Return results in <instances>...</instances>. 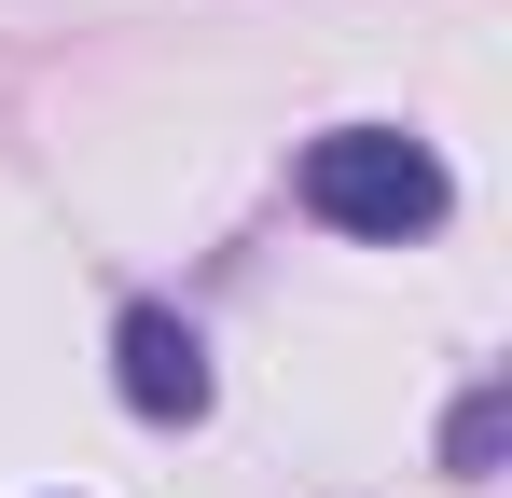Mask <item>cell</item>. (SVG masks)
<instances>
[{"mask_svg":"<svg viewBox=\"0 0 512 498\" xmlns=\"http://www.w3.org/2000/svg\"><path fill=\"white\" fill-rule=\"evenodd\" d=\"M291 194H305V222H333L360 249H416L457 208V166L429 153L416 125H319L305 166H291Z\"/></svg>","mask_w":512,"mask_h":498,"instance_id":"obj_1","label":"cell"},{"mask_svg":"<svg viewBox=\"0 0 512 498\" xmlns=\"http://www.w3.org/2000/svg\"><path fill=\"white\" fill-rule=\"evenodd\" d=\"M111 388H125V415H139V429H194V415H208V388H222V374H208V332L180 319V305H153V291H139V305L111 319Z\"/></svg>","mask_w":512,"mask_h":498,"instance_id":"obj_2","label":"cell"},{"mask_svg":"<svg viewBox=\"0 0 512 498\" xmlns=\"http://www.w3.org/2000/svg\"><path fill=\"white\" fill-rule=\"evenodd\" d=\"M499 443H512V388L485 374V388H457V415H443V471H457V485H485V471H499Z\"/></svg>","mask_w":512,"mask_h":498,"instance_id":"obj_3","label":"cell"}]
</instances>
